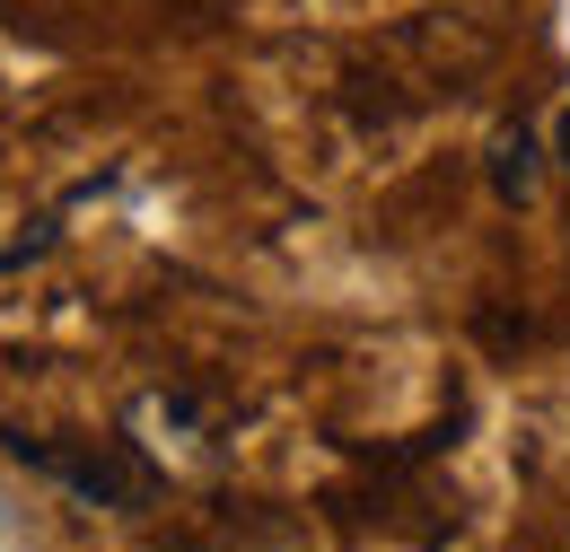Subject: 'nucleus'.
I'll return each instance as SVG.
<instances>
[{
    "label": "nucleus",
    "instance_id": "obj_3",
    "mask_svg": "<svg viewBox=\"0 0 570 552\" xmlns=\"http://www.w3.org/2000/svg\"><path fill=\"white\" fill-rule=\"evenodd\" d=\"M553 158L570 167V106H562V124H553Z\"/></svg>",
    "mask_w": 570,
    "mask_h": 552
},
{
    "label": "nucleus",
    "instance_id": "obj_2",
    "mask_svg": "<svg viewBox=\"0 0 570 552\" xmlns=\"http://www.w3.org/2000/svg\"><path fill=\"white\" fill-rule=\"evenodd\" d=\"M492 194L509 210L535 203V132H527V124H518V132H492Z\"/></svg>",
    "mask_w": 570,
    "mask_h": 552
},
{
    "label": "nucleus",
    "instance_id": "obj_1",
    "mask_svg": "<svg viewBox=\"0 0 570 552\" xmlns=\"http://www.w3.org/2000/svg\"><path fill=\"white\" fill-rule=\"evenodd\" d=\"M9 456L18 465H36L45 483H62L71 500L88 509H141L158 474H149L141 456H124V447H53V438H9Z\"/></svg>",
    "mask_w": 570,
    "mask_h": 552
}]
</instances>
